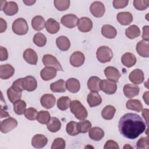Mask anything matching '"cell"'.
<instances>
[{"label":"cell","mask_w":149,"mask_h":149,"mask_svg":"<svg viewBox=\"0 0 149 149\" xmlns=\"http://www.w3.org/2000/svg\"><path fill=\"white\" fill-rule=\"evenodd\" d=\"M61 121L55 117L51 118L48 122L47 123V129L49 132L52 133L59 131L61 127Z\"/></svg>","instance_id":"34"},{"label":"cell","mask_w":149,"mask_h":149,"mask_svg":"<svg viewBox=\"0 0 149 149\" xmlns=\"http://www.w3.org/2000/svg\"><path fill=\"white\" fill-rule=\"evenodd\" d=\"M22 92L17 91L13 89L12 87H9L7 90V96L9 100L12 103H15V102L20 100L22 98Z\"/></svg>","instance_id":"38"},{"label":"cell","mask_w":149,"mask_h":149,"mask_svg":"<svg viewBox=\"0 0 149 149\" xmlns=\"http://www.w3.org/2000/svg\"><path fill=\"white\" fill-rule=\"evenodd\" d=\"M117 20L120 24L127 26L132 22L133 16L129 12H121L117 15Z\"/></svg>","instance_id":"26"},{"label":"cell","mask_w":149,"mask_h":149,"mask_svg":"<svg viewBox=\"0 0 149 149\" xmlns=\"http://www.w3.org/2000/svg\"><path fill=\"white\" fill-rule=\"evenodd\" d=\"M123 93L126 97L131 98L137 96L140 91L139 87L136 84H126L123 87Z\"/></svg>","instance_id":"16"},{"label":"cell","mask_w":149,"mask_h":149,"mask_svg":"<svg viewBox=\"0 0 149 149\" xmlns=\"http://www.w3.org/2000/svg\"><path fill=\"white\" fill-rule=\"evenodd\" d=\"M40 102L44 108L46 109H50L55 105L56 98L53 94H45L41 97Z\"/></svg>","instance_id":"19"},{"label":"cell","mask_w":149,"mask_h":149,"mask_svg":"<svg viewBox=\"0 0 149 149\" xmlns=\"http://www.w3.org/2000/svg\"><path fill=\"white\" fill-rule=\"evenodd\" d=\"M45 27L46 30L50 34H55L58 33L60 29L59 22L52 18H49L47 20Z\"/></svg>","instance_id":"27"},{"label":"cell","mask_w":149,"mask_h":149,"mask_svg":"<svg viewBox=\"0 0 149 149\" xmlns=\"http://www.w3.org/2000/svg\"><path fill=\"white\" fill-rule=\"evenodd\" d=\"M24 116L30 120H34L37 119L38 115L37 111L34 108H29L26 109L24 113Z\"/></svg>","instance_id":"47"},{"label":"cell","mask_w":149,"mask_h":149,"mask_svg":"<svg viewBox=\"0 0 149 149\" xmlns=\"http://www.w3.org/2000/svg\"><path fill=\"white\" fill-rule=\"evenodd\" d=\"M77 122H76L74 121H70L67 124L66 127V130L68 134L74 136L77 135L79 133L77 127Z\"/></svg>","instance_id":"45"},{"label":"cell","mask_w":149,"mask_h":149,"mask_svg":"<svg viewBox=\"0 0 149 149\" xmlns=\"http://www.w3.org/2000/svg\"><path fill=\"white\" fill-rule=\"evenodd\" d=\"M11 87L17 91L22 92L23 90V88L22 87V78L18 79L15 81H13Z\"/></svg>","instance_id":"51"},{"label":"cell","mask_w":149,"mask_h":149,"mask_svg":"<svg viewBox=\"0 0 149 149\" xmlns=\"http://www.w3.org/2000/svg\"><path fill=\"white\" fill-rule=\"evenodd\" d=\"M87 101L90 107H94L101 104L102 98L97 92H90L87 95Z\"/></svg>","instance_id":"25"},{"label":"cell","mask_w":149,"mask_h":149,"mask_svg":"<svg viewBox=\"0 0 149 149\" xmlns=\"http://www.w3.org/2000/svg\"><path fill=\"white\" fill-rule=\"evenodd\" d=\"M132 148V147L131 146H130L129 145H128V144H127V145L125 146H124V147H123V148Z\"/></svg>","instance_id":"60"},{"label":"cell","mask_w":149,"mask_h":149,"mask_svg":"<svg viewBox=\"0 0 149 149\" xmlns=\"http://www.w3.org/2000/svg\"><path fill=\"white\" fill-rule=\"evenodd\" d=\"M116 109L115 107L112 105H108L105 106L101 112L102 117L106 120L112 119L115 113Z\"/></svg>","instance_id":"37"},{"label":"cell","mask_w":149,"mask_h":149,"mask_svg":"<svg viewBox=\"0 0 149 149\" xmlns=\"http://www.w3.org/2000/svg\"><path fill=\"white\" fill-rule=\"evenodd\" d=\"M136 51L142 57L149 56V42L148 41L141 40L136 45Z\"/></svg>","instance_id":"17"},{"label":"cell","mask_w":149,"mask_h":149,"mask_svg":"<svg viewBox=\"0 0 149 149\" xmlns=\"http://www.w3.org/2000/svg\"><path fill=\"white\" fill-rule=\"evenodd\" d=\"M148 109H144L143 110V112H142V115L143 116L144 118H146V123H147V126H148V119H147V117H148Z\"/></svg>","instance_id":"56"},{"label":"cell","mask_w":149,"mask_h":149,"mask_svg":"<svg viewBox=\"0 0 149 149\" xmlns=\"http://www.w3.org/2000/svg\"><path fill=\"white\" fill-rule=\"evenodd\" d=\"M137 148L139 149L148 148L149 147V139L148 136L140 138L137 142Z\"/></svg>","instance_id":"49"},{"label":"cell","mask_w":149,"mask_h":149,"mask_svg":"<svg viewBox=\"0 0 149 149\" xmlns=\"http://www.w3.org/2000/svg\"><path fill=\"white\" fill-rule=\"evenodd\" d=\"M51 118L50 113L47 111H40L37 116V121L41 124H47Z\"/></svg>","instance_id":"43"},{"label":"cell","mask_w":149,"mask_h":149,"mask_svg":"<svg viewBox=\"0 0 149 149\" xmlns=\"http://www.w3.org/2000/svg\"><path fill=\"white\" fill-rule=\"evenodd\" d=\"M0 21H1V28H0V33H3L4 32L7 28V24L6 22L2 18H0Z\"/></svg>","instance_id":"55"},{"label":"cell","mask_w":149,"mask_h":149,"mask_svg":"<svg viewBox=\"0 0 149 149\" xmlns=\"http://www.w3.org/2000/svg\"><path fill=\"white\" fill-rule=\"evenodd\" d=\"M33 42L37 46L42 47L47 43V38L44 34L41 33H37L34 36Z\"/></svg>","instance_id":"42"},{"label":"cell","mask_w":149,"mask_h":149,"mask_svg":"<svg viewBox=\"0 0 149 149\" xmlns=\"http://www.w3.org/2000/svg\"><path fill=\"white\" fill-rule=\"evenodd\" d=\"M66 87L67 90L72 93H77L80 88L79 81L75 78H70L66 81Z\"/></svg>","instance_id":"28"},{"label":"cell","mask_w":149,"mask_h":149,"mask_svg":"<svg viewBox=\"0 0 149 149\" xmlns=\"http://www.w3.org/2000/svg\"><path fill=\"white\" fill-rule=\"evenodd\" d=\"M23 2L26 5L31 6V5H33V4L36 2V1H23Z\"/></svg>","instance_id":"59"},{"label":"cell","mask_w":149,"mask_h":149,"mask_svg":"<svg viewBox=\"0 0 149 149\" xmlns=\"http://www.w3.org/2000/svg\"><path fill=\"white\" fill-rule=\"evenodd\" d=\"M77 27L79 31L87 33L90 31L93 28V22L91 20L87 17H81L78 20Z\"/></svg>","instance_id":"13"},{"label":"cell","mask_w":149,"mask_h":149,"mask_svg":"<svg viewBox=\"0 0 149 149\" xmlns=\"http://www.w3.org/2000/svg\"><path fill=\"white\" fill-rule=\"evenodd\" d=\"M45 26L44 18L41 16H36L32 19L31 26L36 31L42 30Z\"/></svg>","instance_id":"33"},{"label":"cell","mask_w":149,"mask_h":149,"mask_svg":"<svg viewBox=\"0 0 149 149\" xmlns=\"http://www.w3.org/2000/svg\"><path fill=\"white\" fill-rule=\"evenodd\" d=\"M14 73L15 69L11 65L5 64L0 66V77L1 79H8L14 74Z\"/></svg>","instance_id":"18"},{"label":"cell","mask_w":149,"mask_h":149,"mask_svg":"<svg viewBox=\"0 0 149 149\" xmlns=\"http://www.w3.org/2000/svg\"><path fill=\"white\" fill-rule=\"evenodd\" d=\"M70 109L71 112L74 115V116L78 120H84L88 116V112L86 108L78 100H73L71 101Z\"/></svg>","instance_id":"2"},{"label":"cell","mask_w":149,"mask_h":149,"mask_svg":"<svg viewBox=\"0 0 149 149\" xmlns=\"http://www.w3.org/2000/svg\"><path fill=\"white\" fill-rule=\"evenodd\" d=\"M129 80L134 84H140L144 80L143 72L140 69H135L130 72L129 76Z\"/></svg>","instance_id":"15"},{"label":"cell","mask_w":149,"mask_h":149,"mask_svg":"<svg viewBox=\"0 0 149 149\" xmlns=\"http://www.w3.org/2000/svg\"><path fill=\"white\" fill-rule=\"evenodd\" d=\"M50 89L54 93H64L66 91V82L63 79H59L50 84Z\"/></svg>","instance_id":"32"},{"label":"cell","mask_w":149,"mask_h":149,"mask_svg":"<svg viewBox=\"0 0 149 149\" xmlns=\"http://www.w3.org/2000/svg\"><path fill=\"white\" fill-rule=\"evenodd\" d=\"M22 87L27 91H34L37 87V81L34 77L27 76L22 78Z\"/></svg>","instance_id":"10"},{"label":"cell","mask_w":149,"mask_h":149,"mask_svg":"<svg viewBox=\"0 0 149 149\" xmlns=\"http://www.w3.org/2000/svg\"><path fill=\"white\" fill-rule=\"evenodd\" d=\"M100 89L107 94H113L117 90V84L108 79H104L101 81Z\"/></svg>","instance_id":"7"},{"label":"cell","mask_w":149,"mask_h":149,"mask_svg":"<svg viewBox=\"0 0 149 149\" xmlns=\"http://www.w3.org/2000/svg\"><path fill=\"white\" fill-rule=\"evenodd\" d=\"M148 91H146L144 93L143 95V98L147 105H148Z\"/></svg>","instance_id":"57"},{"label":"cell","mask_w":149,"mask_h":149,"mask_svg":"<svg viewBox=\"0 0 149 149\" xmlns=\"http://www.w3.org/2000/svg\"><path fill=\"white\" fill-rule=\"evenodd\" d=\"M125 34L129 39H134L140 35V30L136 25H131L126 29Z\"/></svg>","instance_id":"36"},{"label":"cell","mask_w":149,"mask_h":149,"mask_svg":"<svg viewBox=\"0 0 149 149\" xmlns=\"http://www.w3.org/2000/svg\"><path fill=\"white\" fill-rule=\"evenodd\" d=\"M17 126V121L13 118L9 117L2 120L1 123V132L3 133H7Z\"/></svg>","instance_id":"8"},{"label":"cell","mask_w":149,"mask_h":149,"mask_svg":"<svg viewBox=\"0 0 149 149\" xmlns=\"http://www.w3.org/2000/svg\"><path fill=\"white\" fill-rule=\"evenodd\" d=\"M126 106L128 109L133 110L138 112L143 110V105L139 100L130 99L127 101Z\"/></svg>","instance_id":"35"},{"label":"cell","mask_w":149,"mask_h":149,"mask_svg":"<svg viewBox=\"0 0 149 149\" xmlns=\"http://www.w3.org/2000/svg\"><path fill=\"white\" fill-rule=\"evenodd\" d=\"M105 77L109 80L117 83L121 76V74L118 69L113 66H108L104 69Z\"/></svg>","instance_id":"12"},{"label":"cell","mask_w":149,"mask_h":149,"mask_svg":"<svg viewBox=\"0 0 149 149\" xmlns=\"http://www.w3.org/2000/svg\"><path fill=\"white\" fill-rule=\"evenodd\" d=\"M8 116H10L9 113L7 112L4 111L2 109V108L1 107V118H3L4 117H8Z\"/></svg>","instance_id":"58"},{"label":"cell","mask_w":149,"mask_h":149,"mask_svg":"<svg viewBox=\"0 0 149 149\" xmlns=\"http://www.w3.org/2000/svg\"><path fill=\"white\" fill-rule=\"evenodd\" d=\"M85 56L83 53L80 51L73 52L70 57V63L74 67L81 66L84 62Z\"/></svg>","instance_id":"14"},{"label":"cell","mask_w":149,"mask_h":149,"mask_svg":"<svg viewBox=\"0 0 149 149\" xmlns=\"http://www.w3.org/2000/svg\"><path fill=\"white\" fill-rule=\"evenodd\" d=\"M26 103L23 100H19L13 103V110L17 114L21 115L23 114L26 111Z\"/></svg>","instance_id":"40"},{"label":"cell","mask_w":149,"mask_h":149,"mask_svg":"<svg viewBox=\"0 0 149 149\" xmlns=\"http://www.w3.org/2000/svg\"><path fill=\"white\" fill-rule=\"evenodd\" d=\"M89 137L94 141H100L104 136V130L99 127H93L89 130Z\"/></svg>","instance_id":"30"},{"label":"cell","mask_w":149,"mask_h":149,"mask_svg":"<svg viewBox=\"0 0 149 149\" xmlns=\"http://www.w3.org/2000/svg\"><path fill=\"white\" fill-rule=\"evenodd\" d=\"M56 44L58 48L62 51H68L70 47V42L66 36H59L56 40Z\"/></svg>","instance_id":"31"},{"label":"cell","mask_w":149,"mask_h":149,"mask_svg":"<svg viewBox=\"0 0 149 149\" xmlns=\"http://www.w3.org/2000/svg\"><path fill=\"white\" fill-rule=\"evenodd\" d=\"M101 80L97 76H91L87 81V87L91 92H98L100 89V83Z\"/></svg>","instance_id":"23"},{"label":"cell","mask_w":149,"mask_h":149,"mask_svg":"<svg viewBox=\"0 0 149 149\" xmlns=\"http://www.w3.org/2000/svg\"><path fill=\"white\" fill-rule=\"evenodd\" d=\"M0 10H3L5 15L13 16L18 12V5L13 1L7 2L6 1H1Z\"/></svg>","instance_id":"5"},{"label":"cell","mask_w":149,"mask_h":149,"mask_svg":"<svg viewBox=\"0 0 149 149\" xmlns=\"http://www.w3.org/2000/svg\"><path fill=\"white\" fill-rule=\"evenodd\" d=\"M96 56L98 61L101 63L109 62L113 57L112 49L107 46L100 47L96 52Z\"/></svg>","instance_id":"3"},{"label":"cell","mask_w":149,"mask_h":149,"mask_svg":"<svg viewBox=\"0 0 149 149\" xmlns=\"http://www.w3.org/2000/svg\"><path fill=\"white\" fill-rule=\"evenodd\" d=\"M78 17L74 14H67L63 16L61 18V22L65 27L72 29L76 26L78 22Z\"/></svg>","instance_id":"11"},{"label":"cell","mask_w":149,"mask_h":149,"mask_svg":"<svg viewBox=\"0 0 149 149\" xmlns=\"http://www.w3.org/2000/svg\"><path fill=\"white\" fill-rule=\"evenodd\" d=\"M8 58V52L6 48L1 46L0 47V60L3 61Z\"/></svg>","instance_id":"53"},{"label":"cell","mask_w":149,"mask_h":149,"mask_svg":"<svg viewBox=\"0 0 149 149\" xmlns=\"http://www.w3.org/2000/svg\"><path fill=\"white\" fill-rule=\"evenodd\" d=\"M25 61L31 65H36L38 61V56L34 50L31 48L26 49L23 54Z\"/></svg>","instance_id":"21"},{"label":"cell","mask_w":149,"mask_h":149,"mask_svg":"<svg viewBox=\"0 0 149 149\" xmlns=\"http://www.w3.org/2000/svg\"><path fill=\"white\" fill-rule=\"evenodd\" d=\"M54 3L55 7L58 10L64 11L69 8L70 2L69 0H55Z\"/></svg>","instance_id":"44"},{"label":"cell","mask_w":149,"mask_h":149,"mask_svg":"<svg viewBox=\"0 0 149 149\" xmlns=\"http://www.w3.org/2000/svg\"><path fill=\"white\" fill-rule=\"evenodd\" d=\"M101 34L105 37L111 39L116 37L117 31L113 26L109 24H105L101 28Z\"/></svg>","instance_id":"29"},{"label":"cell","mask_w":149,"mask_h":149,"mask_svg":"<svg viewBox=\"0 0 149 149\" xmlns=\"http://www.w3.org/2000/svg\"><path fill=\"white\" fill-rule=\"evenodd\" d=\"M148 26H144L143 27V34L142 38L143 40L148 41L149 40V34H148Z\"/></svg>","instance_id":"54"},{"label":"cell","mask_w":149,"mask_h":149,"mask_svg":"<svg viewBox=\"0 0 149 149\" xmlns=\"http://www.w3.org/2000/svg\"><path fill=\"white\" fill-rule=\"evenodd\" d=\"M70 102L71 100L68 97H61L57 101V107L61 111L67 110L70 107Z\"/></svg>","instance_id":"39"},{"label":"cell","mask_w":149,"mask_h":149,"mask_svg":"<svg viewBox=\"0 0 149 149\" xmlns=\"http://www.w3.org/2000/svg\"><path fill=\"white\" fill-rule=\"evenodd\" d=\"M48 139L43 134H37L34 136L31 140V145L36 148H41L46 146Z\"/></svg>","instance_id":"20"},{"label":"cell","mask_w":149,"mask_h":149,"mask_svg":"<svg viewBox=\"0 0 149 149\" xmlns=\"http://www.w3.org/2000/svg\"><path fill=\"white\" fill-rule=\"evenodd\" d=\"M90 10L91 14L96 17H102L105 11L104 5L100 1L93 2L90 7Z\"/></svg>","instance_id":"9"},{"label":"cell","mask_w":149,"mask_h":149,"mask_svg":"<svg viewBox=\"0 0 149 149\" xmlns=\"http://www.w3.org/2000/svg\"><path fill=\"white\" fill-rule=\"evenodd\" d=\"M104 149H111V148L119 149V147L116 141L112 140H109L105 143L104 146Z\"/></svg>","instance_id":"52"},{"label":"cell","mask_w":149,"mask_h":149,"mask_svg":"<svg viewBox=\"0 0 149 149\" xmlns=\"http://www.w3.org/2000/svg\"><path fill=\"white\" fill-rule=\"evenodd\" d=\"M121 62L126 67L131 68L136 64V57L132 53L126 52L122 55L121 58Z\"/></svg>","instance_id":"24"},{"label":"cell","mask_w":149,"mask_h":149,"mask_svg":"<svg viewBox=\"0 0 149 149\" xmlns=\"http://www.w3.org/2000/svg\"><path fill=\"white\" fill-rule=\"evenodd\" d=\"M77 127L79 133H86L91 127V123L88 120H83L77 123Z\"/></svg>","instance_id":"41"},{"label":"cell","mask_w":149,"mask_h":149,"mask_svg":"<svg viewBox=\"0 0 149 149\" xmlns=\"http://www.w3.org/2000/svg\"><path fill=\"white\" fill-rule=\"evenodd\" d=\"M42 61L45 67H53L55 68L56 70L63 71V68L59 62L54 56L51 54H45L43 56Z\"/></svg>","instance_id":"6"},{"label":"cell","mask_w":149,"mask_h":149,"mask_svg":"<svg viewBox=\"0 0 149 149\" xmlns=\"http://www.w3.org/2000/svg\"><path fill=\"white\" fill-rule=\"evenodd\" d=\"M56 69L53 67L47 66L40 72V76L44 81H48L56 76Z\"/></svg>","instance_id":"22"},{"label":"cell","mask_w":149,"mask_h":149,"mask_svg":"<svg viewBox=\"0 0 149 149\" xmlns=\"http://www.w3.org/2000/svg\"><path fill=\"white\" fill-rule=\"evenodd\" d=\"M129 3V1L126 0H114L113 6L116 9H120L126 7Z\"/></svg>","instance_id":"50"},{"label":"cell","mask_w":149,"mask_h":149,"mask_svg":"<svg viewBox=\"0 0 149 149\" xmlns=\"http://www.w3.org/2000/svg\"><path fill=\"white\" fill-rule=\"evenodd\" d=\"M134 7L139 10H144L149 6L148 0H134L133 1Z\"/></svg>","instance_id":"46"},{"label":"cell","mask_w":149,"mask_h":149,"mask_svg":"<svg viewBox=\"0 0 149 149\" xmlns=\"http://www.w3.org/2000/svg\"><path fill=\"white\" fill-rule=\"evenodd\" d=\"M65 141L63 139L58 137L54 139L52 146V149H64L65 148Z\"/></svg>","instance_id":"48"},{"label":"cell","mask_w":149,"mask_h":149,"mask_svg":"<svg viewBox=\"0 0 149 149\" xmlns=\"http://www.w3.org/2000/svg\"><path fill=\"white\" fill-rule=\"evenodd\" d=\"M12 29V31L16 34L22 36L27 34L29 30V26L25 19L23 18H18L13 22Z\"/></svg>","instance_id":"4"},{"label":"cell","mask_w":149,"mask_h":149,"mask_svg":"<svg viewBox=\"0 0 149 149\" xmlns=\"http://www.w3.org/2000/svg\"><path fill=\"white\" fill-rule=\"evenodd\" d=\"M146 126L143 119L139 115L134 113L123 115L118 123L120 133L129 139H136L145 131Z\"/></svg>","instance_id":"1"}]
</instances>
